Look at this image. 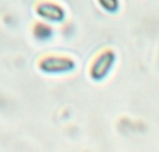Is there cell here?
I'll use <instances>...</instances> for the list:
<instances>
[{
    "mask_svg": "<svg viewBox=\"0 0 159 152\" xmlns=\"http://www.w3.org/2000/svg\"><path fill=\"white\" fill-rule=\"evenodd\" d=\"M98 2L105 10L110 13H115L119 8V0H98Z\"/></svg>",
    "mask_w": 159,
    "mask_h": 152,
    "instance_id": "cell-5",
    "label": "cell"
},
{
    "mask_svg": "<svg viewBox=\"0 0 159 152\" xmlns=\"http://www.w3.org/2000/svg\"><path fill=\"white\" fill-rule=\"evenodd\" d=\"M32 34L38 41H48L53 35V28L45 22H36L32 28Z\"/></svg>",
    "mask_w": 159,
    "mask_h": 152,
    "instance_id": "cell-4",
    "label": "cell"
},
{
    "mask_svg": "<svg viewBox=\"0 0 159 152\" xmlns=\"http://www.w3.org/2000/svg\"><path fill=\"white\" fill-rule=\"evenodd\" d=\"M116 60V55L113 50H103L102 53H99L95 57V60L92 61V66H91L89 74L93 80L101 81L103 80L107 75V73L110 71L113 63Z\"/></svg>",
    "mask_w": 159,
    "mask_h": 152,
    "instance_id": "cell-2",
    "label": "cell"
},
{
    "mask_svg": "<svg viewBox=\"0 0 159 152\" xmlns=\"http://www.w3.org/2000/svg\"><path fill=\"white\" fill-rule=\"evenodd\" d=\"M35 11L41 18L52 21V22H61L66 18V11H64V8L61 7L60 4H57V3L49 2V0L39 2L35 7Z\"/></svg>",
    "mask_w": 159,
    "mask_h": 152,
    "instance_id": "cell-3",
    "label": "cell"
},
{
    "mask_svg": "<svg viewBox=\"0 0 159 152\" xmlns=\"http://www.w3.org/2000/svg\"><path fill=\"white\" fill-rule=\"evenodd\" d=\"M38 67L41 71L48 74H63L75 69V61L67 56H45L39 60Z\"/></svg>",
    "mask_w": 159,
    "mask_h": 152,
    "instance_id": "cell-1",
    "label": "cell"
}]
</instances>
